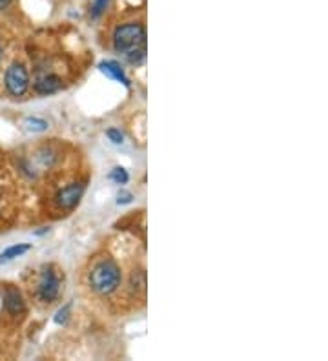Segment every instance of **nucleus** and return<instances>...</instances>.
Listing matches in <instances>:
<instances>
[{"instance_id": "17", "label": "nucleus", "mask_w": 328, "mask_h": 361, "mask_svg": "<svg viewBox=\"0 0 328 361\" xmlns=\"http://www.w3.org/2000/svg\"><path fill=\"white\" fill-rule=\"evenodd\" d=\"M0 61H2V46H0Z\"/></svg>"}, {"instance_id": "12", "label": "nucleus", "mask_w": 328, "mask_h": 361, "mask_svg": "<svg viewBox=\"0 0 328 361\" xmlns=\"http://www.w3.org/2000/svg\"><path fill=\"white\" fill-rule=\"evenodd\" d=\"M108 6H109V0H93L92 17L93 18L101 17V15L106 11V8H108Z\"/></svg>"}, {"instance_id": "13", "label": "nucleus", "mask_w": 328, "mask_h": 361, "mask_svg": "<svg viewBox=\"0 0 328 361\" xmlns=\"http://www.w3.org/2000/svg\"><path fill=\"white\" fill-rule=\"evenodd\" d=\"M106 135H108V139H109V141H111V142H114V145H123V142H124L123 133L119 132V130H115V128L106 130Z\"/></svg>"}, {"instance_id": "4", "label": "nucleus", "mask_w": 328, "mask_h": 361, "mask_svg": "<svg viewBox=\"0 0 328 361\" xmlns=\"http://www.w3.org/2000/svg\"><path fill=\"white\" fill-rule=\"evenodd\" d=\"M61 294V278L53 270V267H48L40 274L39 286H37V295L42 303H53Z\"/></svg>"}, {"instance_id": "9", "label": "nucleus", "mask_w": 328, "mask_h": 361, "mask_svg": "<svg viewBox=\"0 0 328 361\" xmlns=\"http://www.w3.org/2000/svg\"><path fill=\"white\" fill-rule=\"evenodd\" d=\"M31 250V245H15V247H9L8 250H4L0 254V263H6V261H11L15 257H20L22 254Z\"/></svg>"}, {"instance_id": "10", "label": "nucleus", "mask_w": 328, "mask_h": 361, "mask_svg": "<svg viewBox=\"0 0 328 361\" xmlns=\"http://www.w3.org/2000/svg\"><path fill=\"white\" fill-rule=\"evenodd\" d=\"M26 126L31 132H44V130H48V123L44 119H39V117H28Z\"/></svg>"}, {"instance_id": "8", "label": "nucleus", "mask_w": 328, "mask_h": 361, "mask_svg": "<svg viewBox=\"0 0 328 361\" xmlns=\"http://www.w3.org/2000/svg\"><path fill=\"white\" fill-rule=\"evenodd\" d=\"M99 68L104 71L106 75L111 77V79L119 80V82H123L124 86H130V80H128V77L124 75V71L121 70V66H119L117 62H111V61L101 62V64H99Z\"/></svg>"}, {"instance_id": "1", "label": "nucleus", "mask_w": 328, "mask_h": 361, "mask_svg": "<svg viewBox=\"0 0 328 361\" xmlns=\"http://www.w3.org/2000/svg\"><path fill=\"white\" fill-rule=\"evenodd\" d=\"M114 48L130 64H142L146 59V30L139 23L119 26L114 33Z\"/></svg>"}, {"instance_id": "14", "label": "nucleus", "mask_w": 328, "mask_h": 361, "mask_svg": "<svg viewBox=\"0 0 328 361\" xmlns=\"http://www.w3.org/2000/svg\"><path fill=\"white\" fill-rule=\"evenodd\" d=\"M68 314H70V305H66L64 309L59 310L57 317H55V323H59V325L66 323V319H68Z\"/></svg>"}, {"instance_id": "2", "label": "nucleus", "mask_w": 328, "mask_h": 361, "mask_svg": "<svg viewBox=\"0 0 328 361\" xmlns=\"http://www.w3.org/2000/svg\"><path fill=\"white\" fill-rule=\"evenodd\" d=\"M121 281H123L121 269L114 259H104L97 263L90 272V285L99 294H111L121 286Z\"/></svg>"}, {"instance_id": "5", "label": "nucleus", "mask_w": 328, "mask_h": 361, "mask_svg": "<svg viewBox=\"0 0 328 361\" xmlns=\"http://www.w3.org/2000/svg\"><path fill=\"white\" fill-rule=\"evenodd\" d=\"M84 190H86V185H84V183L68 185L55 195V204H57L59 208H62V210H71V208L77 207V203L80 201Z\"/></svg>"}, {"instance_id": "11", "label": "nucleus", "mask_w": 328, "mask_h": 361, "mask_svg": "<svg viewBox=\"0 0 328 361\" xmlns=\"http://www.w3.org/2000/svg\"><path fill=\"white\" fill-rule=\"evenodd\" d=\"M109 179L115 180L117 185H126L128 180H130V176L124 168H114V172L109 173Z\"/></svg>"}, {"instance_id": "6", "label": "nucleus", "mask_w": 328, "mask_h": 361, "mask_svg": "<svg viewBox=\"0 0 328 361\" xmlns=\"http://www.w3.org/2000/svg\"><path fill=\"white\" fill-rule=\"evenodd\" d=\"M4 309L8 310L11 316H18V314L26 312V303H24V298L18 290L15 288H8L4 294Z\"/></svg>"}, {"instance_id": "3", "label": "nucleus", "mask_w": 328, "mask_h": 361, "mask_svg": "<svg viewBox=\"0 0 328 361\" xmlns=\"http://www.w3.org/2000/svg\"><path fill=\"white\" fill-rule=\"evenodd\" d=\"M4 82L6 90H8L13 97H22V95L30 90V75H28V70L22 66L20 62H13V64L6 70Z\"/></svg>"}, {"instance_id": "7", "label": "nucleus", "mask_w": 328, "mask_h": 361, "mask_svg": "<svg viewBox=\"0 0 328 361\" xmlns=\"http://www.w3.org/2000/svg\"><path fill=\"white\" fill-rule=\"evenodd\" d=\"M61 86H62L61 77L49 73V75L39 77V79L35 80V84H33V90H35L37 93H40V95H51V93L59 92Z\"/></svg>"}, {"instance_id": "16", "label": "nucleus", "mask_w": 328, "mask_h": 361, "mask_svg": "<svg viewBox=\"0 0 328 361\" xmlns=\"http://www.w3.org/2000/svg\"><path fill=\"white\" fill-rule=\"evenodd\" d=\"M9 4H11V0H0V11L8 8Z\"/></svg>"}, {"instance_id": "15", "label": "nucleus", "mask_w": 328, "mask_h": 361, "mask_svg": "<svg viewBox=\"0 0 328 361\" xmlns=\"http://www.w3.org/2000/svg\"><path fill=\"white\" fill-rule=\"evenodd\" d=\"M130 201H131V194H119V199H117L119 204H126L130 203Z\"/></svg>"}]
</instances>
